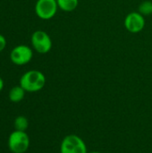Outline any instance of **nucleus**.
<instances>
[{
	"instance_id": "2",
	"label": "nucleus",
	"mask_w": 152,
	"mask_h": 153,
	"mask_svg": "<svg viewBox=\"0 0 152 153\" xmlns=\"http://www.w3.org/2000/svg\"><path fill=\"white\" fill-rule=\"evenodd\" d=\"M30 137L26 132L14 130L9 134L7 146L12 153H25L30 147Z\"/></svg>"
},
{
	"instance_id": "8",
	"label": "nucleus",
	"mask_w": 152,
	"mask_h": 153,
	"mask_svg": "<svg viewBox=\"0 0 152 153\" xmlns=\"http://www.w3.org/2000/svg\"><path fill=\"white\" fill-rule=\"evenodd\" d=\"M25 90L19 84V85H16L14 87H13L10 91H9V93H8V99L11 102H13V103H19L21 102L24 97H25Z\"/></svg>"
},
{
	"instance_id": "4",
	"label": "nucleus",
	"mask_w": 152,
	"mask_h": 153,
	"mask_svg": "<svg viewBox=\"0 0 152 153\" xmlns=\"http://www.w3.org/2000/svg\"><path fill=\"white\" fill-rule=\"evenodd\" d=\"M30 42L33 49L39 54H47L52 48V39L44 30H36L32 33Z\"/></svg>"
},
{
	"instance_id": "14",
	"label": "nucleus",
	"mask_w": 152,
	"mask_h": 153,
	"mask_svg": "<svg viewBox=\"0 0 152 153\" xmlns=\"http://www.w3.org/2000/svg\"><path fill=\"white\" fill-rule=\"evenodd\" d=\"M88 153H102V152H88Z\"/></svg>"
},
{
	"instance_id": "7",
	"label": "nucleus",
	"mask_w": 152,
	"mask_h": 153,
	"mask_svg": "<svg viewBox=\"0 0 152 153\" xmlns=\"http://www.w3.org/2000/svg\"><path fill=\"white\" fill-rule=\"evenodd\" d=\"M145 18L139 12L129 13L124 21L125 29L131 33H139L145 27Z\"/></svg>"
},
{
	"instance_id": "9",
	"label": "nucleus",
	"mask_w": 152,
	"mask_h": 153,
	"mask_svg": "<svg viewBox=\"0 0 152 153\" xmlns=\"http://www.w3.org/2000/svg\"><path fill=\"white\" fill-rule=\"evenodd\" d=\"M58 8L64 12H73L79 4V0H56Z\"/></svg>"
},
{
	"instance_id": "12",
	"label": "nucleus",
	"mask_w": 152,
	"mask_h": 153,
	"mask_svg": "<svg viewBox=\"0 0 152 153\" xmlns=\"http://www.w3.org/2000/svg\"><path fill=\"white\" fill-rule=\"evenodd\" d=\"M6 47V39L4 36L0 34V52H2Z\"/></svg>"
},
{
	"instance_id": "1",
	"label": "nucleus",
	"mask_w": 152,
	"mask_h": 153,
	"mask_svg": "<svg viewBox=\"0 0 152 153\" xmlns=\"http://www.w3.org/2000/svg\"><path fill=\"white\" fill-rule=\"evenodd\" d=\"M46 84V76L39 70H30L24 73L20 79V85L26 92H38Z\"/></svg>"
},
{
	"instance_id": "13",
	"label": "nucleus",
	"mask_w": 152,
	"mask_h": 153,
	"mask_svg": "<svg viewBox=\"0 0 152 153\" xmlns=\"http://www.w3.org/2000/svg\"><path fill=\"white\" fill-rule=\"evenodd\" d=\"M4 80L2 79V77H0V92L3 91L4 89Z\"/></svg>"
},
{
	"instance_id": "11",
	"label": "nucleus",
	"mask_w": 152,
	"mask_h": 153,
	"mask_svg": "<svg viewBox=\"0 0 152 153\" xmlns=\"http://www.w3.org/2000/svg\"><path fill=\"white\" fill-rule=\"evenodd\" d=\"M138 12L143 16H148L152 14V2L151 1H143L138 8Z\"/></svg>"
},
{
	"instance_id": "5",
	"label": "nucleus",
	"mask_w": 152,
	"mask_h": 153,
	"mask_svg": "<svg viewBox=\"0 0 152 153\" xmlns=\"http://www.w3.org/2000/svg\"><path fill=\"white\" fill-rule=\"evenodd\" d=\"M56 0H38L35 4V13L41 20L52 19L57 12Z\"/></svg>"
},
{
	"instance_id": "10",
	"label": "nucleus",
	"mask_w": 152,
	"mask_h": 153,
	"mask_svg": "<svg viewBox=\"0 0 152 153\" xmlns=\"http://www.w3.org/2000/svg\"><path fill=\"white\" fill-rule=\"evenodd\" d=\"M13 127L14 130L26 132L29 127V120L24 116H18L15 117L13 121Z\"/></svg>"
},
{
	"instance_id": "6",
	"label": "nucleus",
	"mask_w": 152,
	"mask_h": 153,
	"mask_svg": "<svg viewBox=\"0 0 152 153\" xmlns=\"http://www.w3.org/2000/svg\"><path fill=\"white\" fill-rule=\"evenodd\" d=\"M32 57L33 51L27 45H18L10 53V59L16 65H24L30 63Z\"/></svg>"
},
{
	"instance_id": "3",
	"label": "nucleus",
	"mask_w": 152,
	"mask_h": 153,
	"mask_svg": "<svg viewBox=\"0 0 152 153\" xmlns=\"http://www.w3.org/2000/svg\"><path fill=\"white\" fill-rule=\"evenodd\" d=\"M60 153H88V149L82 137L77 134H68L61 142Z\"/></svg>"
}]
</instances>
